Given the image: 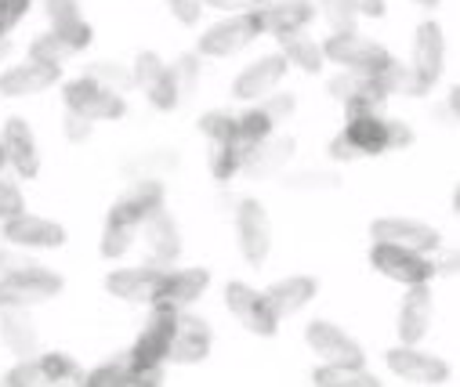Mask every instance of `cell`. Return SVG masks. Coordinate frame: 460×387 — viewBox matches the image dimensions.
I'll return each instance as SVG.
<instances>
[{
    "label": "cell",
    "instance_id": "6da1fadb",
    "mask_svg": "<svg viewBox=\"0 0 460 387\" xmlns=\"http://www.w3.org/2000/svg\"><path fill=\"white\" fill-rule=\"evenodd\" d=\"M349 142L363 153V156H377L385 149H402L413 142V135L399 119H385L377 109H363V112H349V127H344Z\"/></svg>",
    "mask_w": 460,
    "mask_h": 387
},
{
    "label": "cell",
    "instance_id": "7a4b0ae2",
    "mask_svg": "<svg viewBox=\"0 0 460 387\" xmlns=\"http://www.w3.org/2000/svg\"><path fill=\"white\" fill-rule=\"evenodd\" d=\"M323 55L330 62H341L344 69L359 73V76H374V73H381L392 62V55L381 44H374V40H367L359 33H333L323 44Z\"/></svg>",
    "mask_w": 460,
    "mask_h": 387
},
{
    "label": "cell",
    "instance_id": "3957f363",
    "mask_svg": "<svg viewBox=\"0 0 460 387\" xmlns=\"http://www.w3.org/2000/svg\"><path fill=\"white\" fill-rule=\"evenodd\" d=\"M370 265H374L377 272H385L388 279L406 283V286L428 283V279H435V272H438V265H431L424 253L406 250V246H392V242H377V246L370 250Z\"/></svg>",
    "mask_w": 460,
    "mask_h": 387
},
{
    "label": "cell",
    "instance_id": "277c9868",
    "mask_svg": "<svg viewBox=\"0 0 460 387\" xmlns=\"http://www.w3.org/2000/svg\"><path fill=\"white\" fill-rule=\"evenodd\" d=\"M58 290H62V279L44 268L0 276V308H33V304L51 301Z\"/></svg>",
    "mask_w": 460,
    "mask_h": 387
},
{
    "label": "cell",
    "instance_id": "5b68a950",
    "mask_svg": "<svg viewBox=\"0 0 460 387\" xmlns=\"http://www.w3.org/2000/svg\"><path fill=\"white\" fill-rule=\"evenodd\" d=\"M225 304H228V312H233V315H236L251 333H258V337H272L276 326H279V319H276L269 297L258 294V290H251V286H243V283H233V286L225 290Z\"/></svg>",
    "mask_w": 460,
    "mask_h": 387
},
{
    "label": "cell",
    "instance_id": "8992f818",
    "mask_svg": "<svg viewBox=\"0 0 460 387\" xmlns=\"http://www.w3.org/2000/svg\"><path fill=\"white\" fill-rule=\"evenodd\" d=\"M66 101H69L73 112H84L87 119H120V116L128 112V105H124L120 94L105 91V87L94 84L91 76L73 80V84L66 87Z\"/></svg>",
    "mask_w": 460,
    "mask_h": 387
},
{
    "label": "cell",
    "instance_id": "52a82bcc",
    "mask_svg": "<svg viewBox=\"0 0 460 387\" xmlns=\"http://www.w3.org/2000/svg\"><path fill=\"white\" fill-rule=\"evenodd\" d=\"M160 380H164L160 365H138L131 355L112 358L84 376V383H91V387H153Z\"/></svg>",
    "mask_w": 460,
    "mask_h": 387
},
{
    "label": "cell",
    "instance_id": "ba28073f",
    "mask_svg": "<svg viewBox=\"0 0 460 387\" xmlns=\"http://www.w3.org/2000/svg\"><path fill=\"white\" fill-rule=\"evenodd\" d=\"M207 351H210V326L196 315L174 312V333H171L167 358H174L181 365H192V362H203Z\"/></svg>",
    "mask_w": 460,
    "mask_h": 387
},
{
    "label": "cell",
    "instance_id": "9c48e42d",
    "mask_svg": "<svg viewBox=\"0 0 460 387\" xmlns=\"http://www.w3.org/2000/svg\"><path fill=\"white\" fill-rule=\"evenodd\" d=\"M240 246L251 265H265V257L272 250V221L258 199L240 203Z\"/></svg>",
    "mask_w": 460,
    "mask_h": 387
},
{
    "label": "cell",
    "instance_id": "30bf717a",
    "mask_svg": "<svg viewBox=\"0 0 460 387\" xmlns=\"http://www.w3.org/2000/svg\"><path fill=\"white\" fill-rule=\"evenodd\" d=\"M164 265H142V268H124V272H112L105 279V290L120 301H135V304H153L160 283H164Z\"/></svg>",
    "mask_w": 460,
    "mask_h": 387
},
{
    "label": "cell",
    "instance_id": "8fae6325",
    "mask_svg": "<svg viewBox=\"0 0 460 387\" xmlns=\"http://www.w3.org/2000/svg\"><path fill=\"white\" fill-rule=\"evenodd\" d=\"M207 283H210V276H207L203 268L167 272L164 283H160V290H156V297H153V304L164 308V312H185V308L207 290Z\"/></svg>",
    "mask_w": 460,
    "mask_h": 387
},
{
    "label": "cell",
    "instance_id": "7c38bea8",
    "mask_svg": "<svg viewBox=\"0 0 460 387\" xmlns=\"http://www.w3.org/2000/svg\"><path fill=\"white\" fill-rule=\"evenodd\" d=\"M308 344H312V351H319L323 362H330V365H363L359 344H356L349 333H341L333 322H312V326H308Z\"/></svg>",
    "mask_w": 460,
    "mask_h": 387
},
{
    "label": "cell",
    "instance_id": "4fadbf2b",
    "mask_svg": "<svg viewBox=\"0 0 460 387\" xmlns=\"http://www.w3.org/2000/svg\"><path fill=\"white\" fill-rule=\"evenodd\" d=\"M374 239L377 242H392V246H406V250H417V253H428L438 246V232L420 224V221H406V217H385V221H374Z\"/></svg>",
    "mask_w": 460,
    "mask_h": 387
},
{
    "label": "cell",
    "instance_id": "5bb4252c",
    "mask_svg": "<svg viewBox=\"0 0 460 387\" xmlns=\"http://www.w3.org/2000/svg\"><path fill=\"white\" fill-rule=\"evenodd\" d=\"M254 37H258L254 19H251V15H240V19H228V22H217L214 30H207L203 40H199V51H203V55H214V58L236 55V51L247 48Z\"/></svg>",
    "mask_w": 460,
    "mask_h": 387
},
{
    "label": "cell",
    "instance_id": "9a60e30c",
    "mask_svg": "<svg viewBox=\"0 0 460 387\" xmlns=\"http://www.w3.org/2000/svg\"><path fill=\"white\" fill-rule=\"evenodd\" d=\"M258 33H297L301 26L312 22V8L305 0H283V4H258L251 12Z\"/></svg>",
    "mask_w": 460,
    "mask_h": 387
},
{
    "label": "cell",
    "instance_id": "2e32d148",
    "mask_svg": "<svg viewBox=\"0 0 460 387\" xmlns=\"http://www.w3.org/2000/svg\"><path fill=\"white\" fill-rule=\"evenodd\" d=\"M442 55H446V48H442V30H438L435 22H424L420 33H417V48H413V76H417L420 94L438 80V73H442Z\"/></svg>",
    "mask_w": 460,
    "mask_h": 387
},
{
    "label": "cell",
    "instance_id": "e0dca14e",
    "mask_svg": "<svg viewBox=\"0 0 460 387\" xmlns=\"http://www.w3.org/2000/svg\"><path fill=\"white\" fill-rule=\"evenodd\" d=\"M55 80H58V66L30 58V62H22V66H15L12 73L0 76V94H4V98L37 94V91H48Z\"/></svg>",
    "mask_w": 460,
    "mask_h": 387
},
{
    "label": "cell",
    "instance_id": "ac0fdd59",
    "mask_svg": "<svg viewBox=\"0 0 460 387\" xmlns=\"http://www.w3.org/2000/svg\"><path fill=\"white\" fill-rule=\"evenodd\" d=\"M283 73H287V58L283 55H269V58H258L247 73H240L236 76V84H233V94L236 98H243V101H254V98H265L279 80H283Z\"/></svg>",
    "mask_w": 460,
    "mask_h": 387
},
{
    "label": "cell",
    "instance_id": "d6986e66",
    "mask_svg": "<svg viewBox=\"0 0 460 387\" xmlns=\"http://www.w3.org/2000/svg\"><path fill=\"white\" fill-rule=\"evenodd\" d=\"M171 333H174V312H164L156 308L153 322L142 330L138 344L131 347V358L138 365H160L167 358V347H171Z\"/></svg>",
    "mask_w": 460,
    "mask_h": 387
},
{
    "label": "cell",
    "instance_id": "ffe728a7",
    "mask_svg": "<svg viewBox=\"0 0 460 387\" xmlns=\"http://www.w3.org/2000/svg\"><path fill=\"white\" fill-rule=\"evenodd\" d=\"M4 239H12L15 246H62L66 228L55 221H44V217L19 214V217L4 221Z\"/></svg>",
    "mask_w": 460,
    "mask_h": 387
},
{
    "label": "cell",
    "instance_id": "44dd1931",
    "mask_svg": "<svg viewBox=\"0 0 460 387\" xmlns=\"http://www.w3.org/2000/svg\"><path fill=\"white\" fill-rule=\"evenodd\" d=\"M428 322H431V290H428V283H413L410 294H406V304L399 312V337H402V344L413 347L428 333Z\"/></svg>",
    "mask_w": 460,
    "mask_h": 387
},
{
    "label": "cell",
    "instance_id": "7402d4cb",
    "mask_svg": "<svg viewBox=\"0 0 460 387\" xmlns=\"http://www.w3.org/2000/svg\"><path fill=\"white\" fill-rule=\"evenodd\" d=\"M142 224H146V242H149V250H153V257H156V265H171L174 257L181 253L178 224L167 217V210H164V207H156Z\"/></svg>",
    "mask_w": 460,
    "mask_h": 387
},
{
    "label": "cell",
    "instance_id": "603a6c76",
    "mask_svg": "<svg viewBox=\"0 0 460 387\" xmlns=\"http://www.w3.org/2000/svg\"><path fill=\"white\" fill-rule=\"evenodd\" d=\"M160 199H164V185L156 181V178H146V181H138L117 207H112L109 214L112 217H120V221H128V224H142L156 207H160Z\"/></svg>",
    "mask_w": 460,
    "mask_h": 387
},
{
    "label": "cell",
    "instance_id": "cb8c5ba5",
    "mask_svg": "<svg viewBox=\"0 0 460 387\" xmlns=\"http://www.w3.org/2000/svg\"><path fill=\"white\" fill-rule=\"evenodd\" d=\"M4 156L15 163V171L22 174V178H37V171H40V160H37V142H33V135H30V127L22 123V119H12L8 127H4Z\"/></svg>",
    "mask_w": 460,
    "mask_h": 387
},
{
    "label": "cell",
    "instance_id": "d4e9b609",
    "mask_svg": "<svg viewBox=\"0 0 460 387\" xmlns=\"http://www.w3.org/2000/svg\"><path fill=\"white\" fill-rule=\"evenodd\" d=\"M290 156H294V138H265V142H258V145L247 153L243 171H247L251 178H265V174L283 171V163H287Z\"/></svg>",
    "mask_w": 460,
    "mask_h": 387
},
{
    "label": "cell",
    "instance_id": "484cf974",
    "mask_svg": "<svg viewBox=\"0 0 460 387\" xmlns=\"http://www.w3.org/2000/svg\"><path fill=\"white\" fill-rule=\"evenodd\" d=\"M388 365H392L399 376L417 380V383H438V380H446V365H442L438 358L420 355V351H410V347L392 351V355H388Z\"/></svg>",
    "mask_w": 460,
    "mask_h": 387
},
{
    "label": "cell",
    "instance_id": "4316f807",
    "mask_svg": "<svg viewBox=\"0 0 460 387\" xmlns=\"http://www.w3.org/2000/svg\"><path fill=\"white\" fill-rule=\"evenodd\" d=\"M269 304H272V312H276V319H287V315H294V312H301L312 297H315V283L312 279H305V276H297V279H283V283H276V286H269Z\"/></svg>",
    "mask_w": 460,
    "mask_h": 387
},
{
    "label": "cell",
    "instance_id": "83f0119b",
    "mask_svg": "<svg viewBox=\"0 0 460 387\" xmlns=\"http://www.w3.org/2000/svg\"><path fill=\"white\" fill-rule=\"evenodd\" d=\"M0 333H4V344L15 355H33L37 351V330L22 315V308H4V315H0Z\"/></svg>",
    "mask_w": 460,
    "mask_h": 387
},
{
    "label": "cell",
    "instance_id": "f1b7e54d",
    "mask_svg": "<svg viewBox=\"0 0 460 387\" xmlns=\"http://www.w3.org/2000/svg\"><path fill=\"white\" fill-rule=\"evenodd\" d=\"M319 387H377V380L363 365H319L312 376Z\"/></svg>",
    "mask_w": 460,
    "mask_h": 387
},
{
    "label": "cell",
    "instance_id": "f546056e",
    "mask_svg": "<svg viewBox=\"0 0 460 387\" xmlns=\"http://www.w3.org/2000/svg\"><path fill=\"white\" fill-rule=\"evenodd\" d=\"M279 44H283V58L297 62L301 69L308 73H319L323 69V48L301 33H279Z\"/></svg>",
    "mask_w": 460,
    "mask_h": 387
},
{
    "label": "cell",
    "instance_id": "4dcf8cb0",
    "mask_svg": "<svg viewBox=\"0 0 460 387\" xmlns=\"http://www.w3.org/2000/svg\"><path fill=\"white\" fill-rule=\"evenodd\" d=\"M131 239H135V224L120 221V217H112L105 221V235H102V253L105 257H124L131 250Z\"/></svg>",
    "mask_w": 460,
    "mask_h": 387
},
{
    "label": "cell",
    "instance_id": "1f68e13d",
    "mask_svg": "<svg viewBox=\"0 0 460 387\" xmlns=\"http://www.w3.org/2000/svg\"><path fill=\"white\" fill-rule=\"evenodd\" d=\"M167 76H171V84H174L178 101H185V98L196 91V80H199V62H196V55H181V58L167 69Z\"/></svg>",
    "mask_w": 460,
    "mask_h": 387
},
{
    "label": "cell",
    "instance_id": "d6a6232c",
    "mask_svg": "<svg viewBox=\"0 0 460 387\" xmlns=\"http://www.w3.org/2000/svg\"><path fill=\"white\" fill-rule=\"evenodd\" d=\"M40 365H44V376H48L51 383H62V380H66V383H84V376H87L69 355H58V351H55V355H44Z\"/></svg>",
    "mask_w": 460,
    "mask_h": 387
},
{
    "label": "cell",
    "instance_id": "836d02e7",
    "mask_svg": "<svg viewBox=\"0 0 460 387\" xmlns=\"http://www.w3.org/2000/svg\"><path fill=\"white\" fill-rule=\"evenodd\" d=\"M87 76H91L94 84H102L105 91H112V94H117V91H128V87L135 84V76H131L128 69L112 66V62H98V66H91V69H87Z\"/></svg>",
    "mask_w": 460,
    "mask_h": 387
},
{
    "label": "cell",
    "instance_id": "e575fe53",
    "mask_svg": "<svg viewBox=\"0 0 460 387\" xmlns=\"http://www.w3.org/2000/svg\"><path fill=\"white\" fill-rule=\"evenodd\" d=\"M62 44H69L73 51H84L87 44H91V26L80 19V15H73V19H55V30H51Z\"/></svg>",
    "mask_w": 460,
    "mask_h": 387
},
{
    "label": "cell",
    "instance_id": "d590c367",
    "mask_svg": "<svg viewBox=\"0 0 460 387\" xmlns=\"http://www.w3.org/2000/svg\"><path fill=\"white\" fill-rule=\"evenodd\" d=\"M69 55H76L69 44H62L55 33H44L40 40H33V48H30V58H37V62H51V66H58L62 58H69Z\"/></svg>",
    "mask_w": 460,
    "mask_h": 387
},
{
    "label": "cell",
    "instance_id": "8d00e7d4",
    "mask_svg": "<svg viewBox=\"0 0 460 387\" xmlns=\"http://www.w3.org/2000/svg\"><path fill=\"white\" fill-rule=\"evenodd\" d=\"M323 15L337 33H356V8L349 0H323Z\"/></svg>",
    "mask_w": 460,
    "mask_h": 387
},
{
    "label": "cell",
    "instance_id": "74e56055",
    "mask_svg": "<svg viewBox=\"0 0 460 387\" xmlns=\"http://www.w3.org/2000/svg\"><path fill=\"white\" fill-rule=\"evenodd\" d=\"M171 167H178V160L171 153H153V156H142V160L128 163V174L146 181V178H160V171H171Z\"/></svg>",
    "mask_w": 460,
    "mask_h": 387
},
{
    "label": "cell",
    "instance_id": "f35d334b",
    "mask_svg": "<svg viewBox=\"0 0 460 387\" xmlns=\"http://www.w3.org/2000/svg\"><path fill=\"white\" fill-rule=\"evenodd\" d=\"M199 131H203L210 142L233 138V131H236V116H228V112H207V116L199 119Z\"/></svg>",
    "mask_w": 460,
    "mask_h": 387
},
{
    "label": "cell",
    "instance_id": "ab89813d",
    "mask_svg": "<svg viewBox=\"0 0 460 387\" xmlns=\"http://www.w3.org/2000/svg\"><path fill=\"white\" fill-rule=\"evenodd\" d=\"M164 69H167V66H164L153 51H142V55H138V62H135V73H131V76H135V84H138L142 91H149V87L164 76Z\"/></svg>",
    "mask_w": 460,
    "mask_h": 387
},
{
    "label": "cell",
    "instance_id": "60d3db41",
    "mask_svg": "<svg viewBox=\"0 0 460 387\" xmlns=\"http://www.w3.org/2000/svg\"><path fill=\"white\" fill-rule=\"evenodd\" d=\"M26 12H30V0H0V40L22 22Z\"/></svg>",
    "mask_w": 460,
    "mask_h": 387
},
{
    "label": "cell",
    "instance_id": "b9f144b4",
    "mask_svg": "<svg viewBox=\"0 0 460 387\" xmlns=\"http://www.w3.org/2000/svg\"><path fill=\"white\" fill-rule=\"evenodd\" d=\"M8 383H12V387H30V383H48V376H44V365H40V362L26 358L22 365H15V369L8 373Z\"/></svg>",
    "mask_w": 460,
    "mask_h": 387
},
{
    "label": "cell",
    "instance_id": "7bdbcfd3",
    "mask_svg": "<svg viewBox=\"0 0 460 387\" xmlns=\"http://www.w3.org/2000/svg\"><path fill=\"white\" fill-rule=\"evenodd\" d=\"M19 214H22V196H19V189H15L12 181L0 178V221H12V217H19Z\"/></svg>",
    "mask_w": 460,
    "mask_h": 387
},
{
    "label": "cell",
    "instance_id": "ee69618b",
    "mask_svg": "<svg viewBox=\"0 0 460 387\" xmlns=\"http://www.w3.org/2000/svg\"><path fill=\"white\" fill-rule=\"evenodd\" d=\"M26 268H37V261H30V257H22L15 250H0V276H15Z\"/></svg>",
    "mask_w": 460,
    "mask_h": 387
},
{
    "label": "cell",
    "instance_id": "f6af8a7d",
    "mask_svg": "<svg viewBox=\"0 0 460 387\" xmlns=\"http://www.w3.org/2000/svg\"><path fill=\"white\" fill-rule=\"evenodd\" d=\"M91 123H94V119H87L84 112H73V109H69V116H66V135H69V142L91 138Z\"/></svg>",
    "mask_w": 460,
    "mask_h": 387
},
{
    "label": "cell",
    "instance_id": "bcb514c9",
    "mask_svg": "<svg viewBox=\"0 0 460 387\" xmlns=\"http://www.w3.org/2000/svg\"><path fill=\"white\" fill-rule=\"evenodd\" d=\"M261 112L276 123V119H283V116H290V112H294V98H290V94H272V98H265Z\"/></svg>",
    "mask_w": 460,
    "mask_h": 387
},
{
    "label": "cell",
    "instance_id": "7dc6e473",
    "mask_svg": "<svg viewBox=\"0 0 460 387\" xmlns=\"http://www.w3.org/2000/svg\"><path fill=\"white\" fill-rule=\"evenodd\" d=\"M171 12L185 22V26H192V22H199V12H203V0H171Z\"/></svg>",
    "mask_w": 460,
    "mask_h": 387
},
{
    "label": "cell",
    "instance_id": "c3c4849f",
    "mask_svg": "<svg viewBox=\"0 0 460 387\" xmlns=\"http://www.w3.org/2000/svg\"><path fill=\"white\" fill-rule=\"evenodd\" d=\"M330 156H333V160H359L363 153H359V149H356V145L349 142V135L341 131V135L333 138V145H330Z\"/></svg>",
    "mask_w": 460,
    "mask_h": 387
},
{
    "label": "cell",
    "instance_id": "681fc988",
    "mask_svg": "<svg viewBox=\"0 0 460 387\" xmlns=\"http://www.w3.org/2000/svg\"><path fill=\"white\" fill-rule=\"evenodd\" d=\"M203 4L221 8V12H254L258 4H265V0H203Z\"/></svg>",
    "mask_w": 460,
    "mask_h": 387
},
{
    "label": "cell",
    "instance_id": "f907efd6",
    "mask_svg": "<svg viewBox=\"0 0 460 387\" xmlns=\"http://www.w3.org/2000/svg\"><path fill=\"white\" fill-rule=\"evenodd\" d=\"M356 8V15H370V19H381L385 15V0H349Z\"/></svg>",
    "mask_w": 460,
    "mask_h": 387
},
{
    "label": "cell",
    "instance_id": "816d5d0a",
    "mask_svg": "<svg viewBox=\"0 0 460 387\" xmlns=\"http://www.w3.org/2000/svg\"><path fill=\"white\" fill-rule=\"evenodd\" d=\"M453 112H456V91H453L449 101H446V116H449V119H453Z\"/></svg>",
    "mask_w": 460,
    "mask_h": 387
},
{
    "label": "cell",
    "instance_id": "f5cc1de1",
    "mask_svg": "<svg viewBox=\"0 0 460 387\" xmlns=\"http://www.w3.org/2000/svg\"><path fill=\"white\" fill-rule=\"evenodd\" d=\"M8 51H12V44H8V40H0V62L8 58Z\"/></svg>",
    "mask_w": 460,
    "mask_h": 387
},
{
    "label": "cell",
    "instance_id": "db71d44e",
    "mask_svg": "<svg viewBox=\"0 0 460 387\" xmlns=\"http://www.w3.org/2000/svg\"><path fill=\"white\" fill-rule=\"evenodd\" d=\"M417 4H424V8H435V4H438V0H417Z\"/></svg>",
    "mask_w": 460,
    "mask_h": 387
}]
</instances>
